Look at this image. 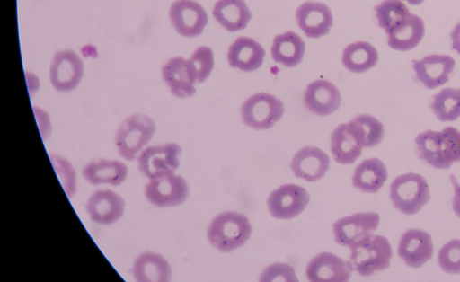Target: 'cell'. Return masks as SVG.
<instances>
[{
	"instance_id": "19",
	"label": "cell",
	"mask_w": 460,
	"mask_h": 282,
	"mask_svg": "<svg viewBox=\"0 0 460 282\" xmlns=\"http://www.w3.org/2000/svg\"><path fill=\"white\" fill-rule=\"evenodd\" d=\"M330 166L326 153L314 146H305L298 150L291 161L294 174L307 181H316L323 178Z\"/></svg>"
},
{
	"instance_id": "7",
	"label": "cell",
	"mask_w": 460,
	"mask_h": 282,
	"mask_svg": "<svg viewBox=\"0 0 460 282\" xmlns=\"http://www.w3.org/2000/svg\"><path fill=\"white\" fill-rule=\"evenodd\" d=\"M181 152L175 143L148 146L137 158L138 170L150 180L173 174L180 165Z\"/></svg>"
},
{
	"instance_id": "3",
	"label": "cell",
	"mask_w": 460,
	"mask_h": 282,
	"mask_svg": "<svg viewBox=\"0 0 460 282\" xmlns=\"http://www.w3.org/2000/svg\"><path fill=\"white\" fill-rule=\"evenodd\" d=\"M349 248V266L360 276L367 277L390 266L392 247L385 236L370 234Z\"/></svg>"
},
{
	"instance_id": "23",
	"label": "cell",
	"mask_w": 460,
	"mask_h": 282,
	"mask_svg": "<svg viewBox=\"0 0 460 282\" xmlns=\"http://www.w3.org/2000/svg\"><path fill=\"white\" fill-rule=\"evenodd\" d=\"M132 274L138 282H164L172 278V269L166 259L159 253L146 251L134 260Z\"/></svg>"
},
{
	"instance_id": "17",
	"label": "cell",
	"mask_w": 460,
	"mask_h": 282,
	"mask_svg": "<svg viewBox=\"0 0 460 282\" xmlns=\"http://www.w3.org/2000/svg\"><path fill=\"white\" fill-rule=\"evenodd\" d=\"M397 251L407 266L420 268L432 257L431 236L422 230L410 229L402 235Z\"/></svg>"
},
{
	"instance_id": "14",
	"label": "cell",
	"mask_w": 460,
	"mask_h": 282,
	"mask_svg": "<svg viewBox=\"0 0 460 282\" xmlns=\"http://www.w3.org/2000/svg\"><path fill=\"white\" fill-rule=\"evenodd\" d=\"M125 201L119 194L111 190H96L88 198L85 210L90 219L99 225H111L124 213Z\"/></svg>"
},
{
	"instance_id": "26",
	"label": "cell",
	"mask_w": 460,
	"mask_h": 282,
	"mask_svg": "<svg viewBox=\"0 0 460 282\" xmlns=\"http://www.w3.org/2000/svg\"><path fill=\"white\" fill-rule=\"evenodd\" d=\"M305 50L304 40L292 31L275 36L270 48L272 59L287 67L298 65L302 61Z\"/></svg>"
},
{
	"instance_id": "30",
	"label": "cell",
	"mask_w": 460,
	"mask_h": 282,
	"mask_svg": "<svg viewBox=\"0 0 460 282\" xmlns=\"http://www.w3.org/2000/svg\"><path fill=\"white\" fill-rule=\"evenodd\" d=\"M347 124L349 129L362 147L376 146L383 139L384 126L372 115H358Z\"/></svg>"
},
{
	"instance_id": "11",
	"label": "cell",
	"mask_w": 460,
	"mask_h": 282,
	"mask_svg": "<svg viewBox=\"0 0 460 282\" xmlns=\"http://www.w3.org/2000/svg\"><path fill=\"white\" fill-rule=\"evenodd\" d=\"M174 30L181 36L192 38L202 33L208 22L205 9L193 0H177L169 10Z\"/></svg>"
},
{
	"instance_id": "38",
	"label": "cell",
	"mask_w": 460,
	"mask_h": 282,
	"mask_svg": "<svg viewBox=\"0 0 460 282\" xmlns=\"http://www.w3.org/2000/svg\"><path fill=\"white\" fill-rule=\"evenodd\" d=\"M452 48L460 55V22H458L450 33Z\"/></svg>"
},
{
	"instance_id": "10",
	"label": "cell",
	"mask_w": 460,
	"mask_h": 282,
	"mask_svg": "<svg viewBox=\"0 0 460 282\" xmlns=\"http://www.w3.org/2000/svg\"><path fill=\"white\" fill-rule=\"evenodd\" d=\"M84 75V63L73 50L57 52L50 63L49 80L52 86L60 92L76 88Z\"/></svg>"
},
{
	"instance_id": "16",
	"label": "cell",
	"mask_w": 460,
	"mask_h": 282,
	"mask_svg": "<svg viewBox=\"0 0 460 282\" xmlns=\"http://www.w3.org/2000/svg\"><path fill=\"white\" fill-rule=\"evenodd\" d=\"M348 261L331 252H322L307 264L305 274L312 282H343L350 278Z\"/></svg>"
},
{
	"instance_id": "6",
	"label": "cell",
	"mask_w": 460,
	"mask_h": 282,
	"mask_svg": "<svg viewBox=\"0 0 460 282\" xmlns=\"http://www.w3.org/2000/svg\"><path fill=\"white\" fill-rule=\"evenodd\" d=\"M283 102L272 94L259 93L248 98L241 106L243 123L257 130L269 129L284 114Z\"/></svg>"
},
{
	"instance_id": "20",
	"label": "cell",
	"mask_w": 460,
	"mask_h": 282,
	"mask_svg": "<svg viewBox=\"0 0 460 282\" xmlns=\"http://www.w3.org/2000/svg\"><path fill=\"white\" fill-rule=\"evenodd\" d=\"M424 34L423 20L410 13L386 33L387 45L394 50L408 51L420 44Z\"/></svg>"
},
{
	"instance_id": "9",
	"label": "cell",
	"mask_w": 460,
	"mask_h": 282,
	"mask_svg": "<svg viewBox=\"0 0 460 282\" xmlns=\"http://www.w3.org/2000/svg\"><path fill=\"white\" fill-rule=\"evenodd\" d=\"M310 196L305 189L296 184H284L270 192L267 205L271 216L278 219H291L308 205Z\"/></svg>"
},
{
	"instance_id": "29",
	"label": "cell",
	"mask_w": 460,
	"mask_h": 282,
	"mask_svg": "<svg viewBox=\"0 0 460 282\" xmlns=\"http://www.w3.org/2000/svg\"><path fill=\"white\" fill-rule=\"evenodd\" d=\"M377 61V50L367 41L349 44L341 55V62L345 68L356 74L367 72L374 67Z\"/></svg>"
},
{
	"instance_id": "15",
	"label": "cell",
	"mask_w": 460,
	"mask_h": 282,
	"mask_svg": "<svg viewBox=\"0 0 460 282\" xmlns=\"http://www.w3.org/2000/svg\"><path fill=\"white\" fill-rule=\"evenodd\" d=\"M297 25L308 38H320L329 33L332 26L330 8L320 2L307 1L296 12Z\"/></svg>"
},
{
	"instance_id": "2",
	"label": "cell",
	"mask_w": 460,
	"mask_h": 282,
	"mask_svg": "<svg viewBox=\"0 0 460 282\" xmlns=\"http://www.w3.org/2000/svg\"><path fill=\"white\" fill-rule=\"evenodd\" d=\"M252 225L246 216L234 211L217 215L208 228V239L217 251L230 252L249 239Z\"/></svg>"
},
{
	"instance_id": "37",
	"label": "cell",
	"mask_w": 460,
	"mask_h": 282,
	"mask_svg": "<svg viewBox=\"0 0 460 282\" xmlns=\"http://www.w3.org/2000/svg\"><path fill=\"white\" fill-rule=\"evenodd\" d=\"M454 188V196L452 198V208L455 214L460 218V184L454 174L449 176Z\"/></svg>"
},
{
	"instance_id": "8",
	"label": "cell",
	"mask_w": 460,
	"mask_h": 282,
	"mask_svg": "<svg viewBox=\"0 0 460 282\" xmlns=\"http://www.w3.org/2000/svg\"><path fill=\"white\" fill-rule=\"evenodd\" d=\"M188 196L189 186L186 180L174 173L151 179L145 186L146 198L158 207L181 205Z\"/></svg>"
},
{
	"instance_id": "27",
	"label": "cell",
	"mask_w": 460,
	"mask_h": 282,
	"mask_svg": "<svg viewBox=\"0 0 460 282\" xmlns=\"http://www.w3.org/2000/svg\"><path fill=\"white\" fill-rule=\"evenodd\" d=\"M387 169L377 158L361 162L352 176L353 186L366 193H376L387 180Z\"/></svg>"
},
{
	"instance_id": "4",
	"label": "cell",
	"mask_w": 460,
	"mask_h": 282,
	"mask_svg": "<svg viewBox=\"0 0 460 282\" xmlns=\"http://www.w3.org/2000/svg\"><path fill=\"white\" fill-rule=\"evenodd\" d=\"M390 198L394 208L404 215H414L430 199L428 182L418 173L399 175L391 183Z\"/></svg>"
},
{
	"instance_id": "31",
	"label": "cell",
	"mask_w": 460,
	"mask_h": 282,
	"mask_svg": "<svg viewBox=\"0 0 460 282\" xmlns=\"http://www.w3.org/2000/svg\"><path fill=\"white\" fill-rule=\"evenodd\" d=\"M430 110L440 121H455L460 117V88H443L432 97Z\"/></svg>"
},
{
	"instance_id": "12",
	"label": "cell",
	"mask_w": 460,
	"mask_h": 282,
	"mask_svg": "<svg viewBox=\"0 0 460 282\" xmlns=\"http://www.w3.org/2000/svg\"><path fill=\"white\" fill-rule=\"evenodd\" d=\"M379 221V215L374 212H360L341 218L332 225L335 241L342 246L350 247L372 234Z\"/></svg>"
},
{
	"instance_id": "36",
	"label": "cell",
	"mask_w": 460,
	"mask_h": 282,
	"mask_svg": "<svg viewBox=\"0 0 460 282\" xmlns=\"http://www.w3.org/2000/svg\"><path fill=\"white\" fill-rule=\"evenodd\" d=\"M261 281H297L294 269L286 263H274L267 267L260 277Z\"/></svg>"
},
{
	"instance_id": "34",
	"label": "cell",
	"mask_w": 460,
	"mask_h": 282,
	"mask_svg": "<svg viewBox=\"0 0 460 282\" xmlns=\"http://www.w3.org/2000/svg\"><path fill=\"white\" fill-rule=\"evenodd\" d=\"M49 158L66 196L73 197L76 192V173L74 167L69 161L59 155L50 154Z\"/></svg>"
},
{
	"instance_id": "5",
	"label": "cell",
	"mask_w": 460,
	"mask_h": 282,
	"mask_svg": "<svg viewBox=\"0 0 460 282\" xmlns=\"http://www.w3.org/2000/svg\"><path fill=\"white\" fill-rule=\"evenodd\" d=\"M155 121L146 114H133L123 120L115 135V145L121 157L132 161L151 140Z\"/></svg>"
},
{
	"instance_id": "35",
	"label": "cell",
	"mask_w": 460,
	"mask_h": 282,
	"mask_svg": "<svg viewBox=\"0 0 460 282\" xmlns=\"http://www.w3.org/2000/svg\"><path fill=\"white\" fill-rule=\"evenodd\" d=\"M438 261L446 273L460 274V240L454 239L444 244L438 251Z\"/></svg>"
},
{
	"instance_id": "22",
	"label": "cell",
	"mask_w": 460,
	"mask_h": 282,
	"mask_svg": "<svg viewBox=\"0 0 460 282\" xmlns=\"http://www.w3.org/2000/svg\"><path fill=\"white\" fill-rule=\"evenodd\" d=\"M162 76L171 93L176 97H190L196 93L194 87L196 82L189 69L187 60L182 57L170 58L162 66Z\"/></svg>"
},
{
	"instance_id": "13",
	"label": "cell",
	"mask_w": 460,
	"mask_h": 282,
	"mask_svg": "<svg viewBox=\"0 0 460 282\" xmlns=\"http://www.w3.org/2000/svg\"><path fill=\"white\" fill-rule=\"evenodd\" d=\"M455 65V59L448 55L432 54L420 60H412L417 80L428 89L447 83Z\"/></svg>"
},
{
	"instance_id": "24",
	"label": "cell",
	"mask_w": 460,
	"mask_h": 282,
	"mask_svg": "<svg viewBox=\"0 0 460 282\" xmlns=\"http://www.w3.org/2000/svg\"><path fill=\"white\" fill-rule=\"evenodd\" d=\"M84 180L93 185L121 184L128 176V167L117 160L97 159L87 163L83 171Z\"/></svg>"
},
{
	"instance_id": "32",
	"label": "cell",
	"mask_w": 460,
	"mask_h": 282,
	"mask_svg": "<svg viewBox=\"0 0 460 282\" xmlns=\"http://www.w3.org/2000/svg\"><path fill=\"white\" fill-rule=\"evenodd\" d=\"M379 27L387 33L411 12L400 0H384L374 7Z\"/></svg>"
},
{
	"instance_id": "28",
	"label": "cell",
	"mask_w": 460,
	"mask_h": 282,
	"mask_svg": "<svg viewBox=\"0 0 460 282\" xmlns=\"http://www.w3.org/2000/svg\"><path fill=\"white\" fill-rule=\"evenodd\" d=\"M362 148L348 124H341L332 132L331 151L337 163H353L361 155Z\"/></svg>"
},
{
	"instance_id": "25",
	"label": "cell",
	"mask_w": 460,
	"mask_h": 282,
	"mask_svg": "<svg viewBox=\"0 0 460 282\" xmlns=\"http://www.w3.org/2000/svg\"><path fill=\"white\" fill-rule=\"evenodd\" d=\"M216 21L228 31L246 28L252 13L243 0H218L212 10Z\"/></svg>"
},
{
	"instance_id": "21",
	"label": "cell",
	"mask_w": 460,
	"mask_h": 282,
	"mask_svg": "<svg viewBox=\"0 0 460 282\" xmlns=\"http://www.w3.org/2000/svg\"><path fill=\"white\" fill-rule=\"evenodd\" d=\"M265 57V49L252 38L238 37L229 47L227 60L230 66L243 72L258 69Z\"/></svg>"
},
{
	"instance_id": "39",
	"label": "cell",
	"mask_w": 460,
	"mask_h": 282,
	"mask_svg": "<svg viewBox=\"0 0 460 282\" xmlns=\"http://www.w3.org/2000/svg\"><path fill=\"white\" fill-rule=\"evenodd\" d=\"M404 1H406L407 3H409L410 4H412V5H419L424 2V0H404Z\"/></svg>"
},
{
	"instance_id": "33",
	"label": "cell",
	"mask_w": 460,
	"mask_h": 282,
	"mask_svg": "<svg viewBox=\"0 0 460 282\" xmlns=\"http://www.w3.org/2000/svg\"><path fill=\"white\" fill-rule=\"evenodd\" d=\"M187 63L195 82L202 83L213 70V51L207 46L199 47L187 60Z\"/></svg>"
},
{
	"instance_id": "1",
	"label": "cell",
	"mask_w": 460,
	"mask_h": 282,
	"mask_svg": "<svg viewBox=\"0 0 460 282\" xmlns=\"http://www.w3.org/2000/svg\"><path fill=\"white\" fill-rule=\"evenodd\" d=\"M417 156L438 169H449L460 161V131L447 127L441 131L426 130L415 137Z\"/></svg>"
},
{
	"instance_id": "18",
	"label": "cell",
	"mask_w": 460,
	"mask_h": 282,
	"mask_svg": "<svg viewBox=\"0 0 460 282\" xmlns=\"http://www.w3.org/2000/svg\"><path fill=\"white\" fill-rule=\"evenodd\" d=\"M341 96L338 88L327 80H315L308 84L304 93L307 110L316 115L327 116L337 110Z\"/></svg>"
}]
</instances>
